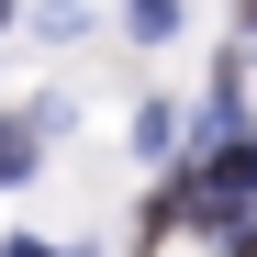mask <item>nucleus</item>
I'll list each match as a JSON object with an SVG mask.
<instances>
[{"mask_svg":"<svg viewBox=\"0 0 257 257\" xmlns=\"http://www.w3.org/2000/svg\"><path fill=\"white\" fill-rule=\"evenodd\" d=\"M246 190H257V157H246V146H224V157L201 168V212H224V201H246Z\"/></svg>","mask_w":257,"mask_h":257,"instance_id":"nucleus-1","label":"nucleus"},{"mask_svg":"<svg viewBox=\"0 0 257 257\" xmlns=\"http://www.w3.org/2000/svg\"><path fill=\"white\" fill-rule=\"evenodd\" d=\"M235 257H257V224H246V235H235Z\"/></svg>","mask_w":257,"mask_h":257,"instance_id":"nucleus-2","label":"nucleus"}]
</instances>
